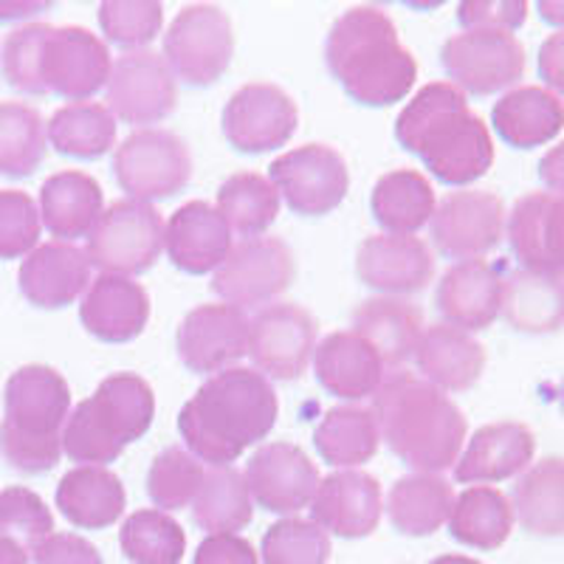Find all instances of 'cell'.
I'll return each mask as SVG.
<instances>
[{
    "instance_id": "6da1fadb",
    "label": "cell",
    "mask_w": 564,
    "mask_h": 564,
    "mask_svg": "<svg viewBox=\"0 0 564 564\" xmlns=\"http://www.w3.org/2000/svg\"><path fill=\"white\" fill-rule=\"evenodd\" d=\"M276 392L254 367H229L200 384L178 415L186 449L209 466H231L274 430Z\"/></svg>"
},
{
    "instance_id": "7a4b0ae2",
    "label": "cell",
    "mask_w": 564,
    "mask_h": 564,
    "mask_svg": "<svg viewBox=\"0 0 564 564\" xmlns=\"http://www.w3.org/2000/svg\"><path fill=\"white\" fill-rule=\"evenodd\" d=\"M395 139L443 184L466 186L494 164L491 130L449 79L423 85L406 102L395 119Z\"/></svg>"
},
{
    "instance_id": "3957f363",
    "label": "cell",
    "mask_w": 564,
    "mask_h": 564,
    "mask_svg": "<svg viewBox=\"0 0 564 564\" xmlns=\"http://www.w3.org/2000/svg\"><path fill=\"white\" fill-rule=\"evenodd\" d=\"M381 441L415 475H441L466 446L468 423L449 395L421 376L395 370L372 395Z\"/></svg>"
},
{
    "instance_id": "277c9868",
    "label": "cell",
    "mask_w": 564,
    "mask_h": 564,
    "mask_svg": "<svg viewBox=\"0 0 564 564\" xmlns=\"http://www.w3.org/2000/svg\"><path fill=\"white\" fill-rule=\"evenodd\" d=\"M325 59L347 97L367 108L401 102L417 79L415 57L398 40L390 14L379 7L341 12L327 34Z\"/></svg>"
},
{
    "instance_id": "5b68a950",
    "label": "cell",
    "mask_w": 564,
    "mask_h": 564,
    "mask_svg": "<svg viewBox=\"0 0 564 564\" xmlns=\"http://www.w3.org/2000/svg\"><path fill=\"white\" fill-rule=\"evenodd\" d=\"M68 412V381L54 367H20L9 376L3 390L0 457L23 475L52 471L63 457V426Z\"/></svg>"
},
{
    "instance_id": "8992f818",
    "label": "cell",
    "mask_w": 564,
    "mask_h": 564,
    "mask_svg": "<svg viewBox=\"0 0 564 564\" xmlns=\"http://www.w3.org/2000/svg\"><path fill=\"white\" fill-rule=\"evenodd\" d=\"M155 395L135 372H113L97 392L68 412L63 426V455L79 466H108L124 446L153 426Z\"/></svg>"
},
{
    "instance_id": "52a82bcc",
    "label": "cell",
    "mask_w": 564,
    "mask_h": 564,
    "mask_svg": "<svg viewBox=\"0 0 564 564\" xmlns=\"http://www.w3.org/2000/svg\"><path fill=\"white\" fill-rule=\"evenodd\" d=\"M164 251V218L144 200H116L90 229L85 254L99 274L135 276L155 265Z\"/></svg>"
},
{
    "instance_id": "ba28073f",
    "label": "cell",
    "mask_w": 564,
    "mask_h": 564,
    "mask_svg": "<svg viewBox=\"0 0 564 564\" xmlns=\"http://www.w3.org/2000/svg\"><path fill=\"white\" fill-rule=\"evenodd\" d=\"M231 54L235 32L229 14L215 3H189L170 23L161 57L167 59L175 79L206 88L224 77Z\"/></svg>"
},
{
    "instance_id": "9c48e42d",
    "label": "cell",
    "mask_w": 564,
    "mask_h": 564,
    "mask_svg": "<svg viewBox=\"0 0 564 564\" xmlns=\"http://www.w3.org/2000/svg\"><path fill=\"white\" fill-rule=\"evenodd\" d=\"M113 175L128 198L150 204L170 198L189 184L193 153L186 141L170 130H135L116 148Z\"/></svg>"
},
{
    "instance_id": "30bf717a",
    "label": "cell",
    "mask_w": 564,
    "mask_h": 564,
    "mask_svg": "<svg viewBox=\"0 0 564 564\" xmlns=\"http://www.w3.org/2000/svg\"><path fill=\"white\" fill-rule=\"evenodd\" d=\"M296 276L294 251L280 238H249L231 246L209 289L231 308H265L291 289Z\"/></svg>"
},
{
    "instance_id": "8fae6325",
    "label": "cell",
    "mask_w": 564,
    "mask_h": 564,
    "mask_svg": "<svg viewBox=\"0 0 564 564\" xmlns=\"http://www.w3.org/2000/svg\"><path fill=\"white\" fill-rule=\"evenodd\" d=\"M441 65L466 97H491L525 77V48L517 34L460 32L443 43Z\"/></svg>"
},
{
    "instance_id": "7c38bea8",
    "label": "cell",
    "mask_w": 564,
    "mask_h": 564,
    "mask_svg": "<svg viewBox=\"0 0 564 564\" xmlns=\"http://www.w3.org/2000/svg\"><path fill=\"white\" fill-rule=\"evenodd\" d=\"M319 327L294 302H271L249 316V356L265 379L296 381L308 370L316 352Z\"/></svg>"
},
{
    "instance_id": "4fadbf2b",
    "label": "cell",
    "mask_w": 564,
    "mask_h": 564,
    "mask_svg": "<svg viewBox=\"0 0 564 564\" xmlns=\"http://www.w3.org/2000/svg\"><path fill=\"white\" fill-rule=\"evenodd\" d=\"M508 212L488 189H455L443 195L430 220L432 243L449 260H482L506 238Z\"/></svg>"
},
{
    "instance_id": "5bb4252c",
    "label": "cell",
    "mask_w": 564,
    "mask_h": 564,
    "mask_svg": "<svg viewBox=\"0 0 564 564\" xmlns=\"http://www.w3.org/2000/svg\"><path fill=\"white\" fill-rule=\"evenodd\" d=\"M108 110L139 130L164 122L178 105V79L153 48L124 52L105 85Z\"/></svg>"
},
{
    "instance_id": "9a60e30c",
    "label": "cell",
    "mask_w": 564,
    "mask_h": 564,
    "mask_svg": "<svg viewBox=\"0 0 564 564\" xmlns=\"http://www.w3.org/2000/svg\"><path fill=\"white\" fill-rule=\"evenodd\" d=\"M269 170V181L276 186L280 200L305 218H319L334 212L350 189L347 161L341 159L339 150L327 144L289 150L274 159Z\"/></svg>"
},
{
    "instance_id": "2e32d148",
    "label": "cell",
    "mask_w": 564,
    "mask_h": 564,
    "mask_svg": "<svg viewBox=\"0 0 564 564\" xmlns=\"http://www.w3.org/2000/svg\"><path fill=\"white\" fill-rule=\"evenodd\" d=\"M224 135L240 153H269L289 144L300 124L294 99L271 83H249L224 108Z\"/></svg>"
},
{
    "instance_id": "e0dca14e",
    "label": "cell",
    "mask_w": 564,
    "mask_h": 564,
    "mask_svg": "<svg viewBox=\"0 0 564 564\" xmlns=\"http://www.w3.org/2000/svg\"><path fill=\"white\" fill-rule=\"evenodd\" d=\"M113 70L108 45L99 34L79 26L52 29L43 52V85L48 94L88 102L102 90Z\"/></svg>"
},
{
    "instance_id": "ac0fdd59",
    "label": "cell",
    "mask_w": 564,
    "mask_h": 564,
    "mask_svg": "<svg viewBox=\"0 0 564 564\" xmlns=\"http://www.w3.org/2000/svg\"><path fill=\"white\" fill-rule=\"evenodd\" d=\"M246 486L251 500L271 513H289L311 508L319 488V468L294 443H265L246 463Z\"/></svg>"
},
{
    "instance_id": "d6986e66",
    "label": "cell",
    "mask_w": 564,
    "mask_h": 564,
    "mask_svg": "<svg viewBox=\"0 0 564 564\" xmlns=\"http://www.w3.org/2000/svg\"><path fill=\"white\" fill-rule=\"evenodd\" d=\"M175 347L181 361L193 372L215 376L238 367V361L249 352V316L226 302L198 305L178 325Z\"/></svg>"
},
{
    "instance_id": "ffe728a7",
    "label": "cell",
    "mask_w": 564,
    "mask_h": 564,
    "mask_svg": "<svg viewBox=\"0 0 564 564\" xmlns=\"http://www.w3.org/2000/svg\"><path fill=\"white\" fill-rule=\"evenodd\" d=\"M384 497L379 480L359 468H341L319 480L311 502L314 522L330 536L365 539L381 522Z\"/></svg>"
},
{
    "instance_id": "44dd1931",
    "label": "cell",
    "mask_w": 564,
    "mask_h": 564,
    "mask_svg": "<svg viewBox=\"0 0 564 564\" xmlns=\"http://www.w3.org/2000/svg\"><path fill=\"white\" fill-rule=\"evenodd\" d=\"M356 274L381 296L417 294L435 276V257L415 235H372L359 246Z\"/></svg>"
},
{
    "instance_id": "7402d4cb",
    "label": "cell",
    "mask_w": 564,
    "mask_h": 564,
    "mask_svg": "<svg viewBox=\"0 0 564 564\" xmlns=\"http://www.w3.org/2000/svg\"><path fill=\"white\" fill-rule=\"evenodd\" d=\"M506 235L522 269L564 276V195H522L508 215Z\"/></svg>"
},
{
    "instance_id": "603a6c76",
    "label": "cell",
    "mask_w": 564,
    "mask_h": 564,
    "mask_svg": "<svg viewBox=\"0 0 564 564\" xmlns=\"http://www.w3.org/2000/svg\"><path fill=\"white\" fill-rule=\"evenodd\" d=\"M536 455V437L520 421L486 423L468 437L455 463V480L491 486L522 475Z\"/></svg>"
},
{
    "instance_id": "cb8c5ba5",
    "label": "cell",
    "mask_w": 564,
    "mask_h": 564,
    "mask_svg": "<svg viewBox=\"0 0 564 564\" xmlns=\"http://www.w3.org/2000/svg\"><path fill=\"white\" fill-rule=\"evenodd\" d=\"M435 305L443 322L477 334L494 325L502 308V274L488 260H463L441 276Z\"/></svg>"
},
{
    "instance_id": "d4e9b609",
    "label": "cell",
    "mask_w": 564,
    "mask_h": 564,
    "mask_svg": "<svg viewBox=\"0 0 564 564\" xmlns=\"http://www.w3.org/2000/svg\"><path fill=\"white\" fill-rule=\"evenodd\" d=\"M20 294L32 305L45 311L65 308L88 291L90 263L85 249L65 240L40 243L32 254L20 263L18 271Z\"/></svg>"
},
{
    "instance_id": "484cf974",
    "label": "cell",
    "mask_w": 564,
    "mask_h": 564,
    "mask_svg": "<svg viewBox=\"0 0 564 564\" xmlns=\"http://www.w3.org/2000/svg\"><path fill=\"white\" fill-rule=\"evenodd\" d=\"M79 322L99 341H133L150 322L148 291L133 276L99 274L83 294Z\"/></svg>"
},
{
    "instance_id": "4316f807",
    "label": "cell",
    "mask_w": 564,
    "mask_h": 564,
    "mask_svg": "<svg viewBox=\"0 0 564 564\" xmlns=\"http://www.w3.org/2000/svg\"><path fill=\"white\" fill-rule=\"evenodd\" d=\"M231 246L229 226L206 200H189L164 224V251L184 274H215Z\"/></svg>"
},
{
    "instance_id": "83f0119b",
    "label": "cell",
    "mask_w": 564,
    "mask_h": 564,
    "mask_svg": "<svg viewBox=\"0 0 564 564\" xmlns=\"http://www.w3.org/2000/svg\"><path fill=\"white\" fill-rule=\"evenodd\" d=\"M423 330V311L404 296H370L352 311V334L379 352L387 370H401L415 359Z\"/></svg>"
},
{
    "instance_id": "f1b7e54d",
    "label": "cell",
    "mask_w": 564,
    "mask_h": 564,
    "mask_svg": "<svg viewBox=\"0 0 564 564\" xmlns=\"http://www.w3.org/2000/svg\"><path fill=\"white\" fill-rule=\"evenodd\" d=\"M415 365L423 381L443 392H466L486 370V350L471 334L446 322L423 330L415 350Z\"/></svg>"
},
{
    "instance_id": "f546056e",
    "label": "cell",
    "mask_w": 564,
    "mask_h": 564,
    "mask_svg": "<svg viewBox=\"0 0 564 564\" xmlns=\"http://www.w3.org/2000/svg\"><path fill=\"white\" fill-rule=\"evenodd\" d=\"M314 370L319 384L330 395L345 401L372 398L384 381V370L379 352L372 350L361 336L352 330H336L316 345Z\"/></svg>"
},
{
    "instance_id": "4dcf8cb0",
    "label": "cell",
    "mask_w": 564,
    "mask_h": 564,
    "mask_svg": "<svg viewBox=\"0 0 564 564\" xmlns=\"http://www.w3.org/2000/svg\"><path fill=\"white\" fill-rule=\"evenodd\" d=\"M491 128L517 150L542 148L564 130V102L545 85H517L494 105Z\"/></svg>"
},
{
    "instance_id": "1f68e13d",
    "label": "cell",
    "mask_w": 564,
    "mask_h": 564,
    "mask_svg": "<svg viewBox=\"0 0 564 564\" xmlns=\"http://www.w3.org/2000/svg\"><path fill=\"white\" fill-rule=\"evenodd\" d=\"M40 218L57 240L88 238L105 212V195L97 178L79 170H63L40 186Z\"/></svg>"
},
{
    "instance_id": "d6a6232c",
    "label": "cell",
    "mask_w": 564,
    "mask_h": 564,
    "mask_svg": "<svg viewBox=\"0 0 564 564\" xmlns=\"http://www.w3.org/2000/svg\"><path fill=\"white\" fill-rule=\"evenodd\" d=\"M508 325L520 334H556L564 327V276L513 269L502 276V308Z\"/></svg>"
},
{
    "instance_id": "836d02e7",
    "label": "cell",
    "mask_w": 564,
    "mask_h": 564,
    "mask_svg": "<svg viewBox=\"0 0 564 564\" xmlns=\"http://www.w3.org/2000/svg\"><path fill=\"white\" fill-rule=\"evenodd\" d=\"M122 480L108 466H77L57 486V508L70 525L99 531L113 525L124 513Z\"/></svg>"
},
{
    "instance_id": "e575fe53",
    "label": "cell",
    "mask_w": 564,
    "mask_h": 564,
    "mask_svg": "<svg viewBox=\"0 0 564 564\" xmlns=\"http://www.w3.org/2000/svg\"><path fill=\"white\" fill-rule=\"evenodd\" d=\"M513 520L533 536H564V457L531 463L508 497Z\"/></svg>"
},
{
    "instance_id": "d590c367",
    "label": "cell",
    "mask_w": 564,
    "mask_h": 564,
    "mask_svg": "<svg viewBox=\"0 0 564 564\" xmlns=\"http://www.w3.org/2000/svg\"><path fill=\"white\" fill-rule=\"evenodd\" d=\"M435 189L417 170H392L372 186V218L387 235H415L435 215Z\"/></svg>"
},
{
    "instance_id": "8d00e7d4",
    "label": "cell",
    "mask_w": 564,
    "mask_h": 564,
    "mask_svg": "<svg viewBox=\"0 0 564 564\" xmlns=\"http://www.w3.org/2000/svg\"><path fill=\"white\" fill-rule=\"evenodd\" d=\"M455 508V488L441 475H406L390 488L387 513L398 533L432 536L441 531Z\"/></svg>"
},
{
    "instance_id": "74e56055",
    "label": "cell",
    "mask_w": 564,
    "mask_h": 564,
    "mask_svg": "<svg viewBox=\"0 0 564 564\" xmlns=\"http://www.w3.org/2000/svg\"><path fill=\"white\" fill-rule=\"evenodd\" d=\"M513 522L517 520H513L511 500L500 488L471 486L455 497V508L446 525L460 545L475 551H497L511 536Z\"/></svg>"
},
{
    "instance_id": "f35d334b",
    "label": "cell",
    "mask_w": 564,
    "mask_h": 564,
    "mask_svg": "<svg viewBox=\"0 0 564 564\" xmlns=\"http://www.w3.org/2000/svg\"><path fill=\"white\" fill-rule=\"evenodd\" d=\"M314 446L330 466L359 468L379 452V423L365 406H334L316 423Z\"/></svg>"
},
{
    "instance_id": "ab89813d",
    "label": "cell",
    "mask_w": 564,
    "mask_h": 564,
    "mask_svg": "<svg viewBox=\"0 0 564 564\" xmlns=\"http://www.w3.org/2000/svg\"><path fill=\"white\" fill-rule=\"evenodd\" d=\"M254 500L246 486L243 471L235 466L206 468L204 486L193 500V520L206 536L238 533L251 522Z\"/></svg>"
},
{
    "instance_id": "60d3db41",
    "label": "cell",
    "mask_w": 564,
    "mask_h": 564,
    "mask_svg": "<svg viewBox=\"0 0 564 564\" xmlns=\"http://www.w3.org/2000/svg\"><path fill=\"white\" fill-rule=\"evenodd\" d=\"M57 153L70 159H102L116 144V116L102 102H68L45 124Z\"/></svg>"
},
{
    "instance_id": "b9f144b4",
    "label": "cell",
    "mask_w": 564,
    "mask_h": 564,
    "mask_svg": "<svg viewBox=\"0 0 564 564\" xmlns=\"http://www.w3.org/2000/svg\"><path fill=\"white\" fill-rule=\"evenodd\" d=\"M280 193L265 175L260 173H235L220 184L218 206L220 218L226 220L231 235L243 240L263 238L265 229L280 215Z\"/></svg>"
},
{
    "instance_id": "7bdbcfd3",
    "label": "cell",
    "mask_w": 564,
    "mask_h": 564,
    "mask_svg": "<svg viewBox=\"0 0 564 564\" xmlns=\"http://www.w3.org/2000/svg\"><path fill=\"white\" fill-rule=\"evenodd\" d=\"M48 133L43 116L23 102H0V175L26 178L43 164Z\"/></svg>"
},
{
    "instance_id": "ee69618b",
    "label": "cell",
    "mask_w": 564,
    "mask_h": 564,
    "mask_svg": "<svg viewBox=\"0 0 564 564\" xmlns=\"http://www.w3.org/2000/svg\"><path fill=\"white\" fill-rule=\"evenodd\" d=\"M122 553L133 564H181L186 553L184 528L159 508H141L122 522Z\"/></svg>"
},
{
    "instance_id": "f6af8a7d",
    "label": "cell",
    "mask_w": 564,
    "mask_h": 564,
    "mask_svg": "<svg viewBox=\"0 0 564 564\" xmlns=\"http://www.w3.org/2000/svg\"><path fill=\"white\" fill-rule=\"evenodd\" d=\"M206 468L198 457L184 446H167L155 455L148 471V494L153 506L164 513L181 511L193 506L195 494L200 491Z\"/></svg>"
},
{
    "instance_id": "bcb514c9",
    "label": "cell",
    "mask_w": 564,
    "mask_h": 564,
    "mask_svg": "<svg viewBox=\"0 0 564 564\" xmlns=\"http://www.w3.org/2000/svg\"><path fill=\"white\" fill-rule=\"evenodd\" d=\"M52 29L48 23H29V26L14 29L0 43V74L20 94H29V97L48 94L43 85V52Z\"/></svg>"
},
{
    "instance_id": "7dc6e473",
    "label": "cell",
    "mask_w": 564,
    "mask_h": 564,
    "mask_svg": "<svg viewBox=\"0 0 564 564\" xmlns=\"http://www.w3.org/2000/svg\"><path fill=\"white\" fill-rule=\"evenodd\" d=\"M263 564H327L330 536L314 520L282 517L263 536Z\"/></svg>"
},
{
    "instance_id": "c3c4849f",
    "label": "cell",
    "mask_w": 564,
    "mask_h": 564,
    "mask_svg": "<svg viewBox=\"0 0 564 564\" xmlns=\"http://www.w3.org/2000/svg\"><path fill=\"white\" fill-rule=\"evenodd\" d=\"M54 533V513L32 488L12 486L0 491V539H9L26 553Z\"/></svg>"
},
{
    "instance_id": "681fc988",
    "label": "cell",
    "mask_w": 564,
    "mask_h": 564,
    "mask_svg": "<svg viewBox=\"0 0 564 564\" xmlns=\"http://www.w3.org/2000/svg\"><path fill=\"white\" fill-rule=\"evenodd\" d=\"M99 26L124 52H141L161 34L164 7L155 0H105L99 7Z\"/></svg>"
},
{
    "instance_id": "f907efd6",
    "label": "cell",
    "mask_w": 564,
    "mask_h": 564,
    "mask_svg": "<svg viewBox=\"0 0 564 564\" xmlns=\"http://www.w3.org/2000/svg\"><path fill=\"white\" fill-rule=\"evenodd\" d=\"M43 218L32 195L0 189V260L29 257L40 246Z\"/></svg>"
},
{
    "instance_id": "816d5d0a",
    "label": "cell",
    "mask_w": 564,
    "mask_h": 564,
    "mask_svg": "<svg viewBox=\"0 0 564 564\" xmlns=\"http://www.w3.org/2000/svg\"><path fill=\"white\" fill-rule=\"evenodd\" d=\"M525 0H466L457 7L463 32H508L513 34L528 20Z\"/></svg>"
},
{
    "instance_id": "f5cc1de1",
    "label": "cell",
    "mask_w": 564,
    "mask_h": 564,
    "mask_svg": "<svg viewBox=\"0 0 564 564\" xmlns=\"http://www.w3.org/2000/svg\"><path fill=\"white\" fill-rule=\"evenodd\" d=\"M34 564H102L97 545L77 533H52L32 551Z\"/></svg>"
},
{
    "instance_id": "db71d44e",
    "label": "cell",
    "mask_w": 564,
    "mask_h": 564,
    "mask_svg": "<svg viewBox=\"0 0 564 564\" xmlns=\"http://www.w3.org/2000/svg\"><path fill=\"white\" fill-rule=\"evenodd\" d=\"M193 564H260V553L238 533H215L200 542Z\"/></svg>"
},
{
    "instance_id": "11a10c76",
    "label": "cell",
    "mask_w": 564,
    "mask_h": 564,
    "mask_svg": "<svg viewBox=\"0 0 564 564\" xmlns=\"http://www.w3.org/2000/svg\"><path fill=\"white\" fill-rule=\"evenodd\" d=\"M539 77L551 94H556L564 102V32L551 34L539 45Z\"/></svg>"
},
{
    "instance_id": "9f6ffc18",
    "label": "cell",
    "mask_w": 564,
    "mask_h": 564,
    "mask_svg": "<svg viewBox=\"0 0 564 564\" xmlns=\"http://www.w3.org/2000/svg\"><path fill=\"white\" fill-rule=\"evenodd\" d=\"M539 178H542L547 193L564 195V141H558L556 148H551L542 155V161H539Z\"/></svg>"
},
{
    "instance_id": "6f0895ef",
    "label": "cell",
    "mask_w": 564,
    "mask_h": 564,
    "mask_svg": "<svg viewBox=\"0 0 564 564\" xmlns=\"http://www.w3.org/2000/svg\"><path fill=\"white\" fill-rule=\"evenodd\" d=\"M52 9V3H37V0H23V3H0V20H23L32 14Z\"/></svg>"
},
{
    "instance_id": "680465c9",
    "label": "cell",
    "mask_w": 564,
    "mask_h": 564,
    "mask_svg": "<svg viewBox=\"0 0 564 564\" xmlns=\"http://www.w3.org/2000/svg\"><path fill=\"white\" fill-rule=\"evenodd\" d=\"M539 18L556 26L558 32H564V0H542L539 3Z\"/></svg>"
},
{
    "instance_id": "91938a15",
    "label": "cell",
    "mask_w": 564,
    "mask_h": 564,
    "mask_svg": "<svg viewBox=\"0 0 564 564\" xmlns=\"http://www.w3.org/2000/svg\"><path fill=\"white\" fill-rule=\"evenodd\" d=\"M0 564H29V553L9 539H0Z\"/></svg>"
},
{
    "instance_id": "94428289",
    "label": "cell",
    "mask_w": 564,
    "mask_h": 564,
    "mask_svg": "<svg viewBox=\"0 0 564 564\" xmlns=\"http://www.w3.org/2000/svg\"><path fill=\"white\" fill-rule=\"evenodd\" d=\"M430 564H482V562H477V558L471 556H460V553H446V556L432 558Z\"/></svg>"
},
{
    "instance_id": "6125c7cd",
    "label": "cell",
    "mask_w": 564,
    "mask_h": 564,
    "mask_svg": "<svg viewBox=\"0 0 564 564\" xmlns=\"http://www.w3.org/2000/svg\"><path fill=\"white\" fill-rule=\"evenodd\" d=\"M558 404H562V410H564V379H562V390H558Z\"/></svg>"
}]
</instances>
